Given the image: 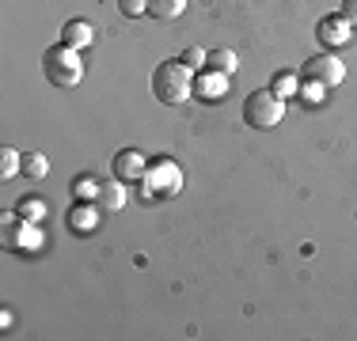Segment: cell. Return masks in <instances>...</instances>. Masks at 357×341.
Listing matches in <instances>:
<instances>
[{"instance_id": "6da1fadb", "label": "cell", "mask_w": 357, "mask_h": 341, "mask_svg": "<svg viewBox=\"0 0 357 341\" xmlns=\"http://www.w3.org/2000/svg\"><path fill=\"white\" fill-rule=\"evenodd\" d=\"M152 95L164 102V106H178V102H186L194 95V72L178 61V57L160 61L156 72H152Z\"/></svg>"}, {"instance_id": "7a4b0ae2", "label": "cell", "mask_w": 357, "mask_h": 341, "mask_svg": "<svg viewBox=\"0 0 357 341\" xmlns=\"http://www.w3.org/2000/svg\"><path fill=\"white\" fill-rule=\"evenodd\" d=\"M42 72H46V80L54 84V88L69 91L76 84L84 80V61H80V49H69L61 42V46H50L46 54H42Z\"/></svg>"}, {"instance_id": "3957f363", "label": "cell", "mask_w": 357, "mask_h": 341, "mask_svg": "<svg viewBox=\"0 0 357 341\" xmlns=\"http://www.w3.org/2000/svg\"><path fill=\"white\" fill-rule=\"evenodd\" d=\"M282 118H285V102L278 99L270 88L251 91V95L243 99V122H248L251 129H274Z\"/></svg>"}, {"instance_id": "277c9868", "label": "cell", "mask_w": 357, "mask_h": 341, "mask_svg": "<svg viewBox=\"0 0 357 341\" xmlns=\"http://www.w3.org/2000/svg\"><path fill=\"white\" fill-rule=\"evenodd\" d=\"M301 80H316L323 88H338V84L346 80V65L338 61L335 54H319V57H308V61L301 65Z\"/></svg>"}, {"instance_id": "5b68a950", "label": "cell", "mask_w": 357, "mask_h": 341, "mask_svg": "<svg viewBox=\"0 0 357 341\" xmlns=\"http://www.w3.org/2000/svg\"><path fill=\"white\" fill-rule=\"evenodd\" d=\"M42 232L27 216H4V246L8 251H38Z\"/></svg>"}, {"instance_id": "8992f818", "label": "cell", "mask_w": 357, "mask_h": 341, "mask_svg": "<svg viewBox=\"0 0 357 341\" xmlns=\"http://www.w3.org/2000/svg\"><path fill=\"white\" fill-rule=\"evenodd\" d=\"M114 178L118 182H141L144 175H149V164H144V152L137 148H126V152H118L114 156Z\"/></svg>"}, {"instance_id": "52a82bcc", "label": "cell", "mask_w": 357, "mask_h": 341, "mask_svg": "<svg viewBox=\"0 0 357 341\" xmlns=\"http://www.w3.org/2000/svg\"><path fill=\"white\" fill-rule=\"evenodd\" d=\"M228 91V76L225 72H209V68H202L198 76H194V95L206 99V102H220Z\"/></svg>"}, {"instance_id": "ba28073f", "label": "cell", "mask_w": 357, "mask_h": 341, "mask_svg": "<svg viewBox=\"0 0 357 341\" xmlns=\"http://www.w3.org/2000/svg\"><path fill=\"white\" fill-rule=\"evenodd\" d=\"M350 23L342 19V15H323V19L316 23V38L323 42V46H346L350 42Z\"/></svg>"}, {"instance_id": "9c48e42d", "label": "cell", "mask_w": 357, "mask_h": 341, "mask_svg": "<svg viewBox=\"0 0 357 341\" xmlns=\"http://www.w3.org/2000/svg\"><path fill=\"white\" fill-rule=\"evenodd\" d=\"M96 205H99V212H122L126 209V182H118V178L99 182Z\"/></svg>"}, {"instance_id": "30bf717a", "label": "cell", "mask_w": 357, "mask_h": 341, "mask_svg": "<svg viewBox=\"0 0 357 341\" xmlns=\"http://www.w3.org/2000/svg\"><path fill=\"white\" fill-rule=\"evenodd\" d=\"M149 193H178L183 190V170L172 167V164H160L156 167V175L149 178Z\"/></svg>"}, {"instance_id": "8fae6325", "label": "cell", "mask_w": 357, "mask_h": 341, "mask_svg": "<svg viewBox=\"0 0 357 341\" xmlns=\"http://www.w3.org/2000/svg\"><path fill=\"white\" fill-rule=\"evenodd\" d=\"M91 38H96V27H91L88 19H69V23H65V31H61V42H65L69 49L91 46Z\"/></svg>"}, {"instance_id": "7c38bea8", "label": "cell", "mask_w": 357, "mask_h": 341, "mask_svg": "<svg viewBox=\"0 0 357 341\" xmlns=\"http://www.w3.org/2000/svg\"><path fill=\"white\" fill-rule=\"evenodd\" d=\"M96 220H99V205L96 201H76V209L69 212V228H73L76 235L91 232V228H96Z\"/></svg>"}, {"instance_id": "4fadbf2b", "label": "cell", "mask_w": 357, "mask_h": 341, "mask_svg": "<svg viewBox=\"0 0 357 341\" xmlns=\"http://www.w3.org/2000/svg\"><path fill=\"white\" fill-rule=\"evenodd\" d=\"M50 175V159L42 152H23V178L27 182H42Z\"/></svg>"}, {"instance_id": "5bb4252c", "label": "cell", "mask_w": 357, "mask_h": 341, "mask_svg": "<svg viewBox=\"0 0 357 341\" xmlns=\"http://www.w3.org/2000/svg\"><path fill=\"white\" fill-rule=\"evenodd\" d=\"M236 65H240V57H236L232 49H209V54H206V68H209V72H225V76H232V72H236Z\"/></svg>"}, {"instance_id": "9a60e30c", "label": "cell", "mask_w": 357, "mask_h": 341, "mask_svg": "<svg viewBox=\"0 0 357 341\" xmlns=\"http://www.w3.org/2000/svg\"><path fill=\"white\" fill-rule=\"evenodd\" d=\"M270 91H274L278 99H296V91H301V76L296 72H278L274 80H270Z\"/></svg>"}, {"instance_id": "2e32d148", "label": "cell", "mask_w": 357, "mask_h": 341, "mask_svg": "<svg viewBox=\"0 0 357 341\" xmlns=\"http://www.w3.org/2000/svg\"><path fill=\"white\" fill-rule=\"evenodd\" d=\"M183 12H186V0H149L152 19H178Z\"/></svg>"}, {"instance_id": "e0dca14e", "label": "cell", "mask_w": 357, "mask_h": 341, "mask_svg": "<svg viewBox=\"0 0 357 341\" xmlns=\"http://www.w3.org/2000/svg\"><path fill=\"white\" fill-rule=\"evenodd\" d=\"M23 175V152L20 148H0V178H15Z\"/></svg>"}, {"instance_id": "ac0fdd59", "label": "cell", "mask_w": 357, "mask_h": 341, "mask_svg": "<svg viewBox=\"0 0 357 341\" xmlns=\"http://www.w3.org/2000/svg\"><path fill=\"white\" fill-rule=\"evenodd\" d=\"M99 193V178L96 175H76L73 178V198L76 201H96Z\"/></svg>"}, {"instance_id": "d6986e66", "label": "cell", "mask_w": 357, "mask_h": 341, "mask_svg": "<svg viewBox=\"0 0 357 341\" xmlns=\"http://www.w3.org/2000/svg\"><path fill=\"white\" fill-rule=\"evenodd\" d=\"M296 95L308 102V106H319L323 95H327V88H323V84H316V80H301V91H296Z\"/></svg>"}, {"instance_id": "ffe728a7", "label": "cell", "mask_w": 357, "mask_h": 341, "mask_svg": "<svg viewBox=\"0 0 357 341\" xmlns=\"http://www.w3.org/2000/svg\"><path fill=\"white\" fill-rule=\"evenodd\" d=\"M178 61H183L190 72H198V68H206V49H198V46H186L183 54H178Z\"/></svg>"}, {"instance_id": "44dd1931", "label": "cell", "mask_w": 357, "mask_h": 341, "mask_svg": "<svg viewBox=\"0 0 357 341\" xmlns=\"http://www.w3.org/2000/svg\"><path fill=\"white\" fill-rule=\"evenodd\" d=\"M118 12L137 19V15H149V0H118Z\"/></svg>"}, {"instance_id": "7402d4cb", "label": "cell", "mask_w": 357, "mask_h": 341, "mask_svg": "<svg viewBox=\"0 0 357 341\" xmlns=\"http://www.w3.org/2000/svg\"><path fill=\"white\" fill-rule=\"evenodd\" d=\"M42 212H46V205H42V201H27V205H20V216H27V220H42Z\"/></svg>"}, {"instance_id": "603a6c76", "label": "cell", "mask_w": 357, "mask_h": 341, "mask_svg": "<svg viewBox=\"0 0 357 341\" xmlns=\"http://www.w3.org/2000/svg\"><path fill=\"white\" fill-rule=\"evenodd\" d=\"M342 19L350 27H357V0H342Z\"/></svg>"}]
</instances>
